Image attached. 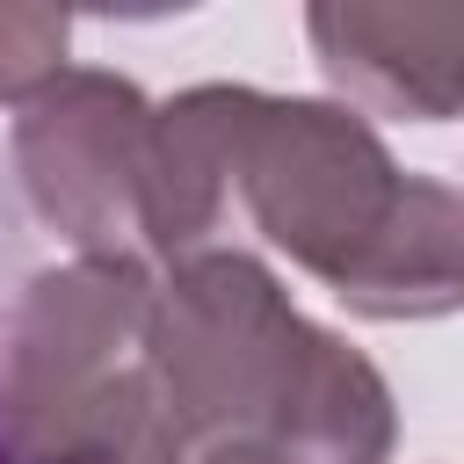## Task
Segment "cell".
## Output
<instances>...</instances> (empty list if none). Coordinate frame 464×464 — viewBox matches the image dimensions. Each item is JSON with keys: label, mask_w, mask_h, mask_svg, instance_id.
<instances>
[{"label": "cell", "mask_w": 464, "mask_h": 464, "mask_svg": "<svg viewBox=\"0 0 464 464\" xmlns=\"http://www.w3.org/2000/svg\"><path fill=\"white\" fill-rule=\"evenodd\" d=\"M319 72L348 109L450 123L464 116V7H384V0H319L304 7Z\"/></svg>", "instance_id": "5b68a950"}, {"label": "cell", "mask_w": 464, "mask_h": 464, "mask_svg": "<svg viewBox=\"0 0 464 464\" xmlns=\"http://www.w3.org/2000/svg\"><path fill=\"white\" fill-rule=\"evenodd\" d=\"M145 261L29 276L0 334V464H160Z\"/></svg>", "instance_id": "3957f363"}, {"label": "cell", "mask_w": 464, "mask_h": 464, "mask_svg": "<svg viewBox=\"0 0 464 464\" xmlns=\"http://www.w3.org/2000/svg\"><path fill=\"white\" fill-rule=\"evenodd\" d=\"M246 218L355 319L464 312V196L406 174L348 102L188 87L160 102V268Z\"/></svg>", "instance_id": "6da1fadb"}, {"label": "cell", "mask_w": 464, "mask_h": 464, "mask_svg": "<svg viewBox=\"0 0 464 464\" xmlns=\"http://www.w3.org/2000/svg\"><path fill=\"white\" fill-rule=\"evenodd\" d=\"M14 181L72 261L160 268V102L123 72L65 65L14 109Z\"/></svg>", "instance_id": "277c9868"}, {"label": "cell", "mask_w": 464, "mask_h": 464, "mask_svg": "<svg viewBox=\"0 0 464 464\" xmlns=\"http://www.w3.org/2000/svg\"><path fill=\"white\" fill-rule=\"evenodd\" d=\"M160 464L196 450H268L290 464H384L399 413L362 348L290 304L246 246L160 268L152 297Z\"/></svg>", "instance_id": "7a4b0ae2"}, {"label": "cell", "mask_w": 464, "mask_h": 464, "mask_svg": "<svg viewBox=\"0 0 464 464\" xmlns=\"http://www.w3.org/2000/svg\"><path fill=\"white\" fill-rule=\"evenodd\" d=\"M65 44H72V22L58 7H0V102H29L44 94L58 72H65Z\"/></svg>", "instance_id": "8992f818"}]
</instances>
